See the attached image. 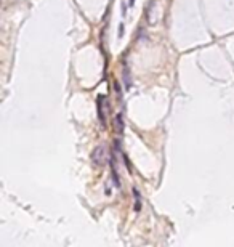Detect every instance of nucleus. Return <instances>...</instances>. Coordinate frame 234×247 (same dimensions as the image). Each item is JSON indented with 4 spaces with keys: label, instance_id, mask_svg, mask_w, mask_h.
<instances>
[{
    "label": "nucleus",
    "instance_id": "f257e3e1",
    "mask_svg": "<svg viewBox=\"0 0 234 247\" xmlns=\"http://www.w3.org/2000/svg\"><path fill=\"white\" fill-rule=\"evenodd\" d=\"M92 160L95 165H104L106 160H108V154H106V148L100 144V146H96L92 152Z\"/></svg>",
    "mask_w": 234,
    "mask_h": 247
},
{
    "label": "nucleus",
    "instance_id": "f03ea898",
    "mask_svg": "<svg viewBox=\"0 0 234 247\" xmlns=\"http://www.w3.org/2000/svg\"><path fill=\"white\" fill-rule=\"evenodd\" d=\"M114 124L117 125V133H124V119H122L120 114L116 116V119H114Z\"/></svg>",
    "mask_w": 234,
    "mask_h": 247
},
{
    "label": "nucleus",
    "instance_id": "7ed1b4c3",
    "mask_svg": "<svg viewBox=\"0 0 234 247\" xmlns=\"http://www.w3.org/2000/svg\"><path fill=\"white\" fill-rule=\"evenodd\" d=\"M124 84L127 90L132 87V77H130V72H127V69H124Z\"/></svg>",
    "mask_w": 234,
    "mask_h": 247
},
{
    "label": "nucleus",
    "instance_id": "20e7f679",
    "mask_svg": "<svg viewBox=\"0 0 234 247\" xmlns=\"http://www.w3.org/2000/svg\"><path fill=\"white\" fill-rule=\"evenodd\" d=\"M133 194H135V210H140L141 209V204H140V194H138L136 189H133Z\"/></svg>",
    "mask_w": 234,
    "mask_h": 247
},
{
    "label": "nucleus",
    "instance_id": "39448f33",
    "mask_svg": "<svg viewBox=\"0 0 234 247\" xmlns=\"http://www.w3.org/2000/svg\"><path fill=\"white\" fill-rule=\"evenodd\" d=\"M128 5H130V7H133V5H135V0H130V3H128Z\"/></svg>",
    "mask_w": 234,
    "mask_h": 247
}]
</instances>
